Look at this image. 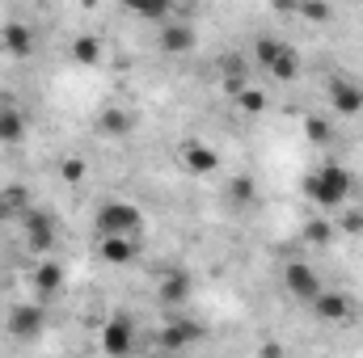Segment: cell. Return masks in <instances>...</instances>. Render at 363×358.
<instances>
[{"label": "cell", "instance_id": "1", "mask_svg": "<svg viewBox=\"0 0 363 358\" xmlns=\"http://www.w3.org/2000/svg\"><path fill=\"white\" fill-rule=\"evenodd\" d=\"M93 228H97V241H114V236H118V241H140V232H144V215H140L135 202L110 198V202L97 207Z\"/></svg>", "mask_w": 363, "mask_h": 358}, {"label": "cell", "instance_id": "2", "mask_svg": "<svg viewBox=\"0 0 363 358\" xmlns=\"http://www.w3.org/2000/svg\"><path fill=\"white\" fill-rule=\"evenodd\" d=\"M351 190H355V178H351L342 165H321L317 173H308V181H304V194H308L317 207H325V211L347 207Z\"/></svg>", "mask_w": 363, "mask_h": 358}, {"label": "cell", "instance_id": "3", "mask_svg": "<svg viewBox=\"0 0 363 358\" xmlns=\"http://www.w3.org/2000/svg\"><path fill=\"white\" fill-rule=\"evenodd\" d=\"M254 59L271 72L274 81H296V76H300V55H296V47L283 42V38L262 34V38L254 42Z\"/></svg>", "mask_w": 363, "mask_h": 358}, {"label": "cell", "instance_id": "4", "mask_svg": "<svg viewBox=\"0 0 363 358\" xmlns=\"http://www.w3.org/2000/svg\"><path fill=\"white\" fill-rule=\"evenodd\" d=\"M4 329H9V337H17V342H38L43 329H47V308H43V304H13Z\"/></svg>", "mask_w": 363, "mask_h": 358}, {"label": "cell", "instance_id": "5", "mask_svg": "<svg viewBox=\"0 0 363 358\" xmlns=\"http://www.w3.org/2000/svg\"><path fill=\"white\" fill-rule=\"evenodd\" d=\"M283 287H287V295L300 299V304H313V299L321 295V278H317V270L304 266V262H287V266H283Z\"/></svg>", "mask_w": 363, "mask_h": 358}, {"label": "cell", "instance_id": "6", "mask_svg": "<svg viewBox=\"0 0 363 358\" xmlns=\"http://www.w3.org/2000/svg\"><path fill=\"white\" fill-rule=\"evenodd\" d=\"M21 232H26V245H30L34 253H47V249H51V241H55V215H51V211L30 207V211L21 215Z\"/></svg>", "mask_w": 363, "mask_h": 358}, {"label": "cell", "instance_id": "7", "mask_svg": "<svg viewBox=\"0 0 363 358\" xmlns=\"http://www.w3.org/2000/svg\"><path fill=\"white\" fill-rule=\"evenodd\" d=\"M101 350H106V358H131V350H135V329H131L127 316H110L101 325Z\"/></svg>", "mask_w": 363, "mask_h": 358}, {"label": "cell", "instance_id": "8", "mask_svg": "<svg viewBox=\"0 0 363 358\" xmlns=\"http://www.w3.org/2000/svg\"><path fill=\"white\" fill-rule=\"evenodd\" d=\"M325 97H330L334 114H359L363 110V85L359 81H351V76H330Z\"/></svg>", "mask_w": 363, "mask_h": 358}, {"label": "cell", "instance_id": "9", "mask_svg": "<svg viewBox=\"0 0 363 358\" xmlns=\"http://www.w3.org/2000/svg\"><path fill=\"white\" fill-rule=\"evenodd\" d=\"M203 325L199 321H169L161 333H157V342H161V350L165 354H178V350H186V346H194V342H203Z\"/></svg>", "mask_w": 363, "mask_h": 358}, {"label": "cell", "instance_id": "10", "mask_svg": "<svg viewBox=\"0 0 363 358\" xmlns=\"http://www.w3.org/2000/svg\"><path fill=\"white\" fill-rule=\"evenodd\" d=\"M190 291H194V278H190L186 270H165L157 299H161L165 308H178V304H186V299H190Z\"/></svg>", "mask_w": 363, "mask_h": 358}, {"label": "cell", "instance_id": "11", "mask_svg": "<svg viewBox=\"0 0 363 358\" xmlns=\"http://www.w3.org/2000/svg\"><path fill=\"white\" fill-rule=\"evenodd\" d=\"M182 169L194 173V178H207L220 169V152L216 148H203V144H186L182 148Z\"/></svg>", "mask_w": 363, "mask_h": 358}, {"label": "cell", "instance_id": "12", "mask_svg": "<svg viewBox=\"0 0 363 358\" xmlns=\"http://www.w3.org/2000/svg\"><path fill=\"white\" fill-rule=\"evenodd\" d=\"M313 312H317L321 321L338 325V321H351V299H347L342 291H321V295L313 299Z\"/></svg>", "mask_w": 363, "mask_h": 358}, {"label": "cell", "instance_id": "13", "mask_svg": "<svg viewBox=\"0 0 363 358\" xmlns=\"http://www.w3.org/2000/svg\"><path fill=\"white\" fill-rule=\"evenodd\" d=\"M21 139H26V114L13 101H4L0 105V144H21Z\"/></svg>", "mask_w": 363, "mask_h": 358}, {"label": "cell", "instance_id": "14", "mask_svg": "<svg viewBox=\"0 0 363 358\" xmlns=\"http://www.w3.org/2000/svg\"><path fill=\"white\" fill-rule=\"evenodd\" d=\"M97 127H101V135H110V139H127V135H131V127H135V118H131L127 110L110 105V110H101Z\"/></svg>", "mask_w": 363, "mask_h": 358}, {"label": "cell", "instance_id": "15", "mask_svg": "<svg viewBox=\"0 0 363 358\" xmlns=\"http://www.w3.org/2000/svg\"><path fill=\"white\" fill-rule=\"evenodd\" d=\"M60 287H64V266L60 262H43V266L34 270V295L38 299H51Z\"/></svg>", "mask_w": 363, "mask_h": 358}, {"label": "cell", "instance_id": "16", "mask_svg": "<svg viewBox=\"0 0 363 358\" xmlns=\"http://www.w3.org/2000/svg\"><path fill=\"white\" fill-rule=\"evenodd\" d=\"M135 241H97V253H101V262H110V266H127V262H135Z\"/></svg>", "mask_w": 363, "mask_h": 358}, {"label": "cell", "instance_id": "17", "mask_svg": "<svg viewBox=\"0 0 363 358\" xmlns=\"http://www.w3.org/2000/svg\"><path fill=\"white\" fill-rule=\"evenodd\" d=\"M0 42H4V51H9V55H17V59L34 51V34H30L26 25H17V21H13V25H4V34H0Z\"/></svg>", "mask_w": 363, "mask_h": 358}, {"label": "cell", "instance_id": "18", "mask_svg": "<svg viewBox=\"0 0 363 358\" xmlns=\"http://www.w3.org/2000/svg\"><path fill=\"white\" fill-rule=\"evenodd\" d=\"M26 211H30V190H26V185H4V190H0V219L26 215Z\"/></svg>", "mask_w": 363, "mask_h": 358}, {"label": "cell", "instance_id": "19", "mask_svg": "<svg viewBox=\"0 0 363 358\" xmlns=\"http://www.w3.org/2000/svg\"><path fill=\"white\" fill-rule=\"evenodd\" d=\"M161 47H165L169 55L190 51V47H194V30H190V25H165V30H161Z\"/></svg>", "mask_w": 363, "mask_h": 358}, {"label": "cell", "instance_id": "20", "mask_svg": "<svg viewBox=\"0 0 363 358\" xmlns=\"http://www.w3.org/2000/svg\"><path fill=\"white\" fill-rule=\"evenodd\" d=\"M254 198H258V181L250 178V173L233 178V185H228V202H233V207H250Z\"/></svg>", "mask_w": 363, "mask_h": 358}, {"label": "cell", "instance_id": "21", "mask_svg": "<svg viewBox=\"0 0 363 358\" xmlns=\"http://www.w3.org/2000/svg\"><path fill=\"white\" fill-rule=\"evenodd\" d=\"M72 59H77L81 68H93V64L101 59V42H97V38H89V34H81V38L72 42Z\"/></svg>", "mask_w": 363, "mask_h": 358}, {"label": "cell", "instance_id": "22", "mask_svg": "<svg viewBox=\"0 0 363 358\" xmlns=\"http://www.w3.org/2000/svg\"><path fill=\"white\" fill-rule=\"evenodd\" d=\"M237 105H241L245 114H262V110H267V93L262 89H241L237 93Z\"/></svg>", "mask_w": 363, "mask_h": 358}, {"label": "cell", "instance_id": "23", "mask_svg": "<svg viewBox=\"0 0 363 358\" xmlns=\"http://www.w3.org/2000/svg\"><path fill=\"white\" fill-rule=\"evenodd\" d=\"M304 236H308L313 245H330V241H334V228H330L325 219H313V224H304Z\"/></svg>", "mask_w": 363, "mask_h": 358}, {"label": "cell", "instance_id": "24", "mask_svg": "<svg viewBox=\"0 0 363 358\" xmlns=\"http://www.w3.org/2000/svg\"><path fill=\"white\" fill-rule=\"evenodd\" d=\"M131 13H135V17H148V21H165V17H169L174 8L157 0V4H131Z\"/></svg>", "mask_w": 363, "mask_h": 358}, {"label": "cell", "instance_id": "25", "mask_svg": "<svg viewBox=\"0 0 363 358\" xmlns=\"http://www.w3.org/2000/svg\"><path fill=\"white\" fill-rule=\"evenodd\" d=\"M304 131H308V139H313V144H330V139H334V131H330V122H325V118H308V122H304Z\"/></svg>", "mask_w": 363, "mask_h": 358}, {"label": "cell", "instance_id": "26", "mask_svg": "<svg viewBox=\"0 0 363 358\" xmlns=\"http://www.w3.org/2000/svg\"><path fill=\"white\" fill-rule=\"evenodd\" d=\"M60 173H64V181H81V178H85V161H77V156H68V161L60 165Z\"/></svg>", "mask_w": 363, "mask_h": 358}, {"label": "cell", "instance_id": "27", "mask_svg": "<svg viewBox=\"0 0 363 358\" xmlns=\"http://www.w3.org/2000/svg\"><path fill=\"white\" fill-rule=\"evenodd\" d=\"M296 13L308 17V21H325V17H330V4H300Z\"/></svg>", "mask_w": 363, "mask_h": 358}, {"label": "cell", "instance_id": "28", "mask_svg": "<svg viewBox=\"0 0 363 358\" xmlns=\"http://www.w3.org/2000/svg\"><path fill=\"white\" fill-rule=\"evenodd\" d=\"M342 232L363 236V211H347V215H342Z\"/></svg>", "mask_w": 363, "mask_h": 358}, {"label": "cell", "instance_id": "29", "mask_svg": "<svg viewBox=\"0 0 363 358\" xmlns=\"http://www.w3.org/2000/svg\"><path fill=\"white\" fill-rule=\"evenodd\" d=\"M258 358H283V346H279V342H267V346L258 350Z\"/></svg>", "mask_w": 363, "mask_h": 358}, {"label": "cell", "instance_id": "30", "mask_svg": "<svg viewBox=\"0 0 363 358\" xmlns=\"http://www.w3.org/2000/svg\"><path fill=\"white\" fill-rule=\"evenodd\" d=\"M148 358H178V354H148Z\"/></svg>", "mask_w": 363, "mask_h": 358}]
</instances>
